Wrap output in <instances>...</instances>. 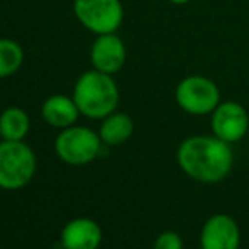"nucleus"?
<instances>
[{
    "mask_svg": "<svg viewBox=\"0 0 249 249\" xmlns=\"http://www.w3.org/2000/svg\"><path fill=\"white\" fill-rule=\"evenodd\" d=\"M177 161L192 180L217 183L231 173L234 154L229 142L217 136H192L180 144Z\"/></svg>",
    "mask_w": 249,
    "mask_h": 249,
    "instance_id": "nucleus-1",
    "label": "nucleus"
},
{
    "mask_svg": "<svg viewBox=\"0 0 249 249\" xmlns=\"http://www.w3.org/2000/svg\"><path fill=\"white\" fill-rule=\"evenodd\" d=\"M73 100L82 115L89 119H105L115 112L119 105V87L112 75L93 68L76 80Z\"/></svg>",
    "mask_w": 249,
    "mask_h": 249,
    "instance_id": "nucleus-2",
    "label": "nucleus"
},
{
    "mask_svg": "<svg viewBox=\"0 0 249 249\" xmlns=\"http://www.w3.org/2000/svg\"><path fill=\"white\" fill-rule=\"evenodd\" d=\"M36 173L34 151L24 141L0 142V188L20 190Z\"/></svg>",
    "mask_w": 249,
    "mask_h": 249,
    "instance_id": "nucleus-3",
    "label": "nucleus"
},
{
    "mask_svg": "<svg viewBox=\"0 0 249 249\" xmlns=\"http://www.w3.org/2000/svg\"><path fill=\"white\" fill-rule=\"evenodd\" d=\"M102 139L97 132L82 125H70L56 138L54 149L61 161L73 166L89 164L99 156Z\"/></svg>",
    "mask_w": 249,
    "mask_h": 249,
    "instance_id": "nucleus-4",
    "label": "nucleus"
},
{
    "mask_svg": "<svg viewBox=\"0 0 249 249\" xmlns=\"http://www.w3.org/2000/svg\"><path fill=\"white\" fill-rule=\"evenodd\" d=\"M175 100L187 114L207 115L212 114L220 104V90L213 80L202 75H190L177 85Z\"/></svg>",
    "mask_w": 249,
    "mask_h": 249,
    "instance_id": "nucleus-5",
    "label": "nucleus"
},
{
    "mask_svg": "<svg viewBox=\"0 0 249 249\" xmlns=\"http://www.w3.org/2000/svg\"><path fill=\"white\" fill-rule=\"evenodd\" d=\"M73 12L78 22L97 36L115 33L124 20L121 0H73Z\"/></svg>",
    "mask_w": 249,
    "mask_h": 249,
    "instance_id": "nucleus-6",
    "label": "nucleus"
},
{
    "mask_svg": "<svg viewBox=\"0 0 249 249\" xmlns=\"http://www.w3.org/2000/svg\"><path fill=\"white\" fill-rule=\"evenodd\" d=\"M210 124H212L213 136L229 144H234L248 134L249 115L246 108L237 102H220L212 112Z\"/></svg>",
    "mask_w": 249,
    "mask_h": 249,
    "instance_id": "nucleus-7",
    "label": "nucleus"
},
{
    "mask_svg": "<svg viewBox=\"0 0 249 249\" xmlns=\"http://www.w3.org/2000/svg\"><path fill=\"white\" fill-rule=\"evenodd\" d=\"M241 232L237 222L227 213H215L200 231L202 249H239Z\"/></svg>",
    "mask_w": 249,
    "mask_h": 249,
    "instance_id": "nucleus-8",
    "label": "nucleus"
},
{
    "mask_svg": "<svg viewBox=\"0 0 249 249\" xmlns=\"http://www.w3.org/2000/svg\"><path fill=\"white\" fill-rule=\"evenodd\" d=\"M125 58H127L125 46L115 33L100 34L90 50V61L93 68L107 75H115L121 71L122 66L125 65Z\"/></svg>",
    "mask_w": 249,
    "mask_h": 249,
    "instance_id": "nucleus-9",
    "label": "nucleus"
},
{
    "mask_svg": "<svg viewBox=\"0 0 249 249\" xmlns=\"http://www.w3.org/2000/svg\"><path fill=\"white\" fill-rule=\"evenodd\" d=\"M61 243L65 249H99L102 243V229L92 219L80 217L63 227Z\"/></svg>",
    "mask_w": 249,
    "mask_h": 249,
    "instance_id": "nucleus-10",
    "label": "nucleus"
},
{
    "mask_svg": "<svg viewBox=\"0 0 249 249\" xmlns=\"http://www.w3.org/2000/svg\"><path fill=\"white\" fill-rule=\"evenodd\" d=\"M43 119L53 127L66 129L76 122L80 115L78 105L75 104L73 97L66 95H53L43 104L41 108Z\"/></svg>",
    "mask_w": 249,
    "mask_h": 249,
    "instance_id": "nucleus-11",
    "label": "nucleus"
},
{
    "mask_svg": "<svg viewBox=\"0 0 249 249\" xmlns=\"http://www.w3.org/2000/svg\"><path fill=\"white\" fill-rule=\"evenodd\" d=\"M134 132V122L127 114L122 112H112L110 115L104 119L100 125L99 136L102 142L107 146L124 144Z\"/></svg>",
    "mask_w": 249,
    "mask_h": 249,
    "instance_id": "nucleus-12",
    "label": "nucleus"
},
{
    "mask_svg": "<svg viewBox=\"0 0 249 249\" xmlns=\"http://www.w3.org/2000/svg\"><path fill=\"white\" fill-rule=\"evenodd\" d=\"M29 115L19 107H9L0 114V132L5 141H22L29 132Z\"/></svg>",
    "mask_w": 249,
    "mask_h": 249,
    "instance_id": "nucleus-13",
    "label": "nucleus"
},
{
    "mask_svg": "<svg viewBox=\"0 0 249 249\" xmlns=\"http://www.w3.org/2000/svg\"><path fill=\"white\" fill-rule=\"evenodd\" d=\"M24 63V50L12 39H0V78L16 75Z\"/></svg>",
    "mask_w": 249,
    "mask_h": 249,
    "instance_id": "nucleus-14",
    "label": "nucleus"
},
{
    "mask_svg": "<svg viewBox=\"0 0 249 249\" xmlns=\"http://www.w3.org/2000/svg\"><path fill=\"white\" fill-rule=\"evenodd\" d=\"M153 249H183V239L180 234L173 232V231H166L156 237Z\"/></svg>",
    "mask_w": 249,
    "mask_h": 249,
    "instance_id": "nucleus-15",
    "label": "nucleus"
},
{
    "mask_svg": "<svg viewBox=\"0 0 249 249\" xmlns=\"http://www.w3.org/2000/svg\"><path fill=\"white\" fill-rule=\"evenodd\" d=\"M168 2L175 3V5H185V3H188L190 0H168Z\"/></svg>",
    "mask_w": 249,
    "mask_h": 249,
    "instance_id": "nucleus-16",
    "label": "nucleus"
},
{
    "mask_svg": "<svg viewBox=\"0 0 249 249\" xmlns=\"http://www.w3.org/2000/svg\"><path fill=\"white\" fill-rule=\"evenodd\" d=\"M0 142H2V132H0Z\"/></svg>",
    "mask_w": 249,
    "mask_h": 249,
    "instance_id": "nucleus-17",
    "label": "nucleus"
}]
</instances>
